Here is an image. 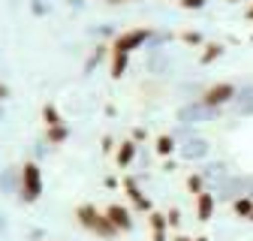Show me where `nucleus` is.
<instances>
[{
  "instance_id": "obj_12",
  "label": "nucleus",
  "mask_w": 253,
  "mask_h": 241,
  "mask_svg": "<svg viewBox=\"0 0 253 241\" xmlns=\"http://www.w3.org/2000/svg\"><path fill=\"white\" fill-rule=\"evenodd\" d=\"M151 223V232H154V241H166V229H169V220L163 214H151L148 217Z\"/></svg>"
},
{
  "instance_id": "obj_19",
  "label": "nucleus",
  "mask_w": 253,
  "mask_h": 241,
  "mask_svg": "<svg viewBox=\"0 0 253 241\" xmlns=\"http://www.w3.org/2000/svg\"><path fill=\"white\" fill-rule=\"evenodd\" d=\"M124 70H126V54L115 51V57H112V76H124Z\"/></svg>"
},
{
  "instance_id": "obj_9",
  "label": "nucleus",
  "mask_w": 253,
  "mask_h": 241,
  "mask_svg": "<svg viewBox=\"0 0 253 241\" xmlns=\"http://www.w3.org/2000/svg\"><path fill=\"white\" fill-rule=\"evenodd\" d=\"M232 106H235V112L241 115V118H250L253 115V84H244L238 94H235V100H232Z\"/></svg>"
},
{
  "instance_id": "obj_6",
  "label": "nucleus",
  "mask_w": 253,
  "mask_h": 241,
  "mask_svg": "<svg viewBox=\"0 0 253 241\" xmlns=\"http://www.w3.org/2000/svg\"><path fill=\"white\" fill-rule=\"evenodd\" d=\"M106 217L115 223V229H118V232H130V229H133V217H130V211L121 208V205H109Z\"/></svg>"
},
{
  "instance_id": "obj_3",
  "label": "nucleus",
  "mask_w": 253,
  "mask_h": 241,
  "mask_svg": "<svg viewBox=\"0 0 253 241\" xmlns=\"http://www.w3.org/2000/svg\"><path fill=\"white\" fill-rule=\"evenodd\" d=\"M235 94H238V87L232 81H217V84H211V87L202 90L199 100L208 103V106H214V109H223V106H229L235 100Z\"/></svg>"
},
{
  "instance_id": "obj_23",
  "label": "nucleus",
  "mask_w": 253,
  "mask_h": 241,
  "mask_svg": "<svg viewBox=\"0 0 253 241\" xmlns=\"http://www.w3.org/2000/svg\"><path fill=\"white\" fill-rule=\"evenodd\" d=\"M166 220H169V226H178V223H181V211H178V208H172L169 214H166Z\"/></svg>"
},
{
  "instance_id": "obj_4",
  "label": "nucleus",
  "mask_w": 253,
  "mask_h": 241,
  "mask_svg": "<svg viewBox=\"0 0 253 241\" xmlns=\"http://www.w3.org/2000/svg\"><path fill=\"white\" fill-rule=\"evenodd\" d=\"M220 112H223V109H214V106L196 100V103L184 106V109L178 112V118L184 120V124H202V120H214V118H220Z\"/></svg>"
},
{
  "instance_id": "obj_26",
  "label": "nucleus",
  "mask_w": 253,
  "mask_h": 241,
  "mask_svg": "<svg viewBox=\"0 0 253 241\" xmlns=\"http://www.w3.org/2000/svg\"><path fill=\"white\" fill-rule=\"evenodd\" d=\"M247 18H250V21H253V6H250V9H247Z\"/></svg>"
},
{
  "instance_id": "obj_10",
  "label": "nucleus",
  "mask_w": 253,
  "mask_h": 241,
  "mask_svg": "<svg viewBox=\"0 0 253 241\" xmlns=\"http://www.w3.org/2000/svg\"><path fill=\"white\" fill-rule=\"evenodd\" d=\"M232 211H235V217L250 220V217H253V196H238V199L232 202Z\"/></svg>"
},
{
  "instance_id": "obj_13",
  "label": "nucleus",
  "mask_w": 253,
  "mask_h": 241,
  "mask_svg": "<svg viewBox=\"0 0 253 241\" xmlns=\"http://www.w3.org/2000/svg\"><path fill=\"white\" fill-rule=\"evenodd\" d=\"M133 157H136V142H121L118 154H115L118 166H121V169H124V166H130V163H133Z\"/></svg>"
},
{
  "instance_id": "obj_7",
  "label": "nucleus",
  "mask_w": 253,
  "mask_h": 241,
  "mask_svg": "<svg viewBox=\"0 0 253 241\" xmlns=\"http://www.w3.org/2000/svg\"><path fill=\"white\" fill-rule=\"evenodd\" d=\"M214 208H217V196L208 193V190L199 193V196H196V220H202V223L211 220V217H214Z\"/></svg>"
},
{
  "instance_id": "obj_27",
  "label": "nucleus",
  "mask_w": 253,
  "mask_h": 241,
  "mask_svg": "<svg viewBox=\"0 0 253 241\" xmlns=\"http://www.w3.org/2000/svg\"><path fill=\"white\" fill-rule=\"evenodd\" d=\"M193 241H208V238H193Z\"/></svg>"
},
{
  "instance_id": "obj_18",
  "label": "nucleus",
  "mask_w": 253,
  "mask_h": 241,
  "mask_svg": "<svg viewBox=\"0 0 253 241\" xmlns=\"http://www.w3.org/2000/svg\"><path fill=\"white\" fill-rule=\"evenodd\" d=\"M67 136H70V130L63 127V124H60V127H48V142H51V145L67 142Z\"/></svg>"
},
{
  "instance_id": "obj_28",
  "label": "nucleus",
  "mask_w": 253,
  "mask_h": 241,
  "mask_svg": "<svg viewBox=\"0 0 253 241\" xmlns=\"http://www.w3.org/2000/svg\"><path fill=\"white\" fill-rule=\"evenodd\" d=\"M229 3H241V0H229Z\"/></svg>"
},
{
  "instance_id": "obj_20",
  "label": "nucleus",
  "mask_w": 253,
  "mask_h": 241,
  "mask_svg": "<svg viewBox=\"0 0 253 241\" xmlns=\"http://www.w3.org/2000/svg\"><path fill=\"white\" fill-rule=\"evenodd\" d=\"M172 151H175V139L172 136H160V139H157V154H172Z\"/></svg>"
},
{
  "instance_id": "obj_1",
  "label": "nucleus",
  "mask_w": 253,
  "mask_h": 241,
  "mask_svg": "<svg viewBox=\"0 0 253 241\" xmlns=\"http://www.w3.org/2000/svg\"><path fill=\"white\" fill-rule=\"evenodd\" d=\"M79 223H82L84 229H90V232L103 235V238H112V235H118L115 223H112L106 214H100V211L93 208V205H82V208H79Z\"/></svg>"
},
{
  "instance_id": "obj_21",
  "label": "nucleus",
  "mask_w": 253,
  "mask_h": 241,
  "mask_svg": "<svg viewBox=\"0 0 253 241\" xmlns=\"http://www.w3.org/2000/svg\"><path fill=\"white\" fill-rule=\"evenodd\" d=\"M181 40H184L187 45H199V42H202V37L196 34V30H184V34H181Z\"/></svg>"
},
{
  "instance_id": "obj_17",
  "label": "nucleus",
  "mask_w": 253,
  "mask_h": 241,
  "mask_svg": "<svg viewBox=\"0 0 253 241\" xmlns=\"http://www.w3.org/2000/svg\"><path fill=\"white\" fill-rule=\"evenodd\" d=\"M42 118H45V127H60L63 124V118H60V112L54 106H45L42 109Z\"/></svg>"
},
{
  "instance_id": "obj_29",
  "label": "nucleus",
  "mask_w": 253,
  "mask_h": 241,
  "mask_svg": "<svg viewBox=\"0 0 253 241\" xmlns=\"http://www.w3.org/2000/svg\"><path fill=\"white\" fill-rule=\"evenodd\" d=\"M250 196H253V190H250Z\"/></svg>"
},
{
  "instance_id": "obj_14",
  "label": "nucleus",
  "mask_w": 253,
  "mask_h": 241,
  "mask_svg": "<svg viewBox=\"0 0 253 241\" xmlns=\"http://www.w3.org/2000/svg\"><path fill=\"white\" fill-rule=\"evenodd\" d=\"M126 190H130V199H133V205H136L139 211H148V208H151V202H148V199L142 196V190H139V187L133 184V181H126Z\"/></svg>"
},
{
  "instance_id": "obj_5",
  "label": "nucleus",
  "mask_w": 253,
  "mask_h": 241,
  "mask_svg": "<svg viewBox=\"0 0 253 241\" xmlns=\"http://www.w3.org/2000/svg\"><path fill=\"white\" fill-rule=\"evenodd\" d=\"M148 37H151V30L148 27H133V30H124V34H118V40H115V51H124V54H130V51H136V48H142L145 42H148Z\"/></svg>"
},
{
  "instance_id": "obj_16",
  "label": "nucleus",
  "mask_w": 253,
  "mask_h": 241,
  "mask_svg": "<svg viewBox=\"0 0 253 241\" xmlns=\"http://www.w3.org/2000/svg\"><path fill=\"white\" fill-rule=\"evenodd\" d=\"M187 190L193 193V199H196L199 193H205V178H202V175H190V178H187Z\"/></svg>"
},
{
  "instance_id": "obj_8",
  "label": "nucleus",
  "mask_w": 253,
  "mask_h": 241,
  "mask_svg": "<svg viewBox=\"0 0 253 241\" xmlns=\"http://www.w3.org/2000/svg\"><path fill=\"white\" fill-rule=\"evenodd\" d=\"M208 151H211V145H208L205 139L190 136V139H187V145L181 148V154H184L187 160H202V157H208Z\"/></svg>"
},
{
  "instance_id": "obj_22",
  "label": "nucleus",
  "mask_w": 253,
  "mask_h": 241,
  "mask_svg": "<svg viewBox=\"0 0 253 241\" xmlns=\"http://www.w3.org/2000/svg\"><path fill=\"white\" fill-rule=\"evenodd\" d=\"M205 3H208V0H181V6H184V9H202Z\"/></svg>"
},
{
  "instance_id": "obj_25",
  "label": "nucleus",
  "mask_w": 253,
  "mask_h": 241,
  "mask_svg": "<svg viewBox=\"0 0 253 241\" xmlns=\"http://www.w3.org/2000/svg\"><path fill=\"white\" fill-rule=\"evenodd\" d=\"M175 241H193V238H184V235H178V238H175Z\"/></svg>"
},
{
  "instance_id": "obj_11",
  "label": "nucleus",
  "mask_w": 253,
  "mask_h": 241,
  "mask_svg": "<svg viewBox=\"0 0 253 241\" xmlns=\"http://www.w3.org/2000/svg\"><path fill=\"white\" fill-rule=\"evenodd\" d=\"M202 48H205V51L199 54V64H205V67L214 64V60H220V57H223V51H226L220 42H208V45H202Z\"/></svg>"
},
{
  "instance_id": "obj_2",
  "label": "nucleus",
  "mask_w": 253,
  "mask_h": 241,
  "mask_svg": "<svg viewBox=\"0 0 253 241\" xmlns=\"http://www.w3.org/2000/svg\"><path fill=\"white\" fill-rule=\"evenodd\" d=\"M42 193V172L37 163H24L21 169V199L24 202H37Z\"/></svg>"
},
{
  "instance_id": "obj_15",
  "label": "nucleus",
  "mask_w": 253,
  "mask_h": 241,
  "mask_svg": "<svg viewBox=\"0 0 253 241\" xmlns=\"http://www.w3.org/2000/svg\"><path fill=\"white\" fill-rule=\"evenodd\" d=\"M229 172H226V163L223 160H217V163H208L205 166V172H202V178H220V181H223Z\"/></svg>"
},
{
  "instance_id": "obj_30",
  "label": "nucleus",
  "mask_w": 253,
  "mask_h": 241,
  "mask_svg": "<svg viewBox=\"0 0 253 241\" xmlns=\"http://www.w3.org/2000/svg\"><path fill=\"white\" fill-rule=\"evenodd\" d=\"M250 220H253V217H250Z\"/></svg>"
},
{
  "instance_id": "obj_24",
  "label": "nucleus",
  "mask_w": 253,
  "mask_h": 241,
  "mask_svg": "<svg viewBox=\"0 0 253 241\" xmlns=\"http://www.w3.org/2000/svg\"><path fill=\"white\" fill-rule=\"evenodd\" d=\"M6 97H9V90H6L3 84H0V100H6Z\"/></svg>"
}]
</instances>
